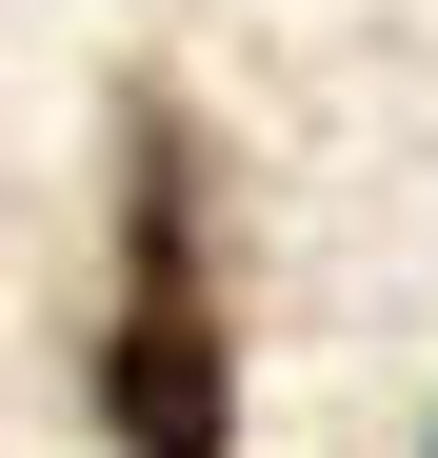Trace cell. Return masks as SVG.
<instances>
[{
    "instance_id": "obj_1",
    "label": "cell",
    "mask_w": 438,
    "mask_h": 458,
    "mask_svg": "<svg viewBox=\"0 0 438 458\" xmlns=\"http://www.w3.org/2000/svg\"><path fill=\"white\" fill-rule=\"evenodd\" d=\"M240 339H219V160L139 81L120 100V299H100V458H219Z\"/></svg>"
}]
</instances>
